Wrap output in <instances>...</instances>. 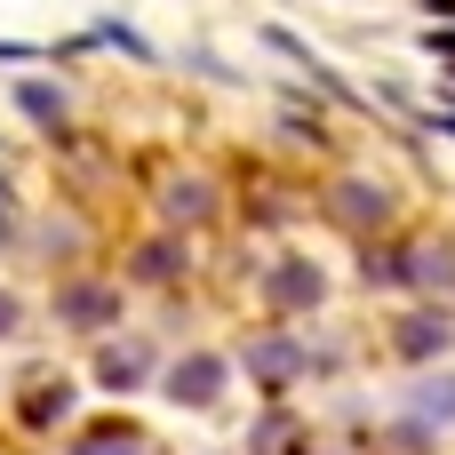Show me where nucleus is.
Returning <instances> with one entry per match:
<instances>
[{
	"instance_id": "39448f33",
	"label": "nucleus",
	"mask_w": 455,
	"mask_h": 455,
	"mask_svg": "<svg viewBox=\"0 0 455 455\" xmlns=\"http://www.w3.org/2000/svg\"><path fill=\"white\" fill-rule=\"evenodd\" d=\"M72 455H144V448H136L128 432H96V440H80Z\"/></svg>"
},
{
	"instance_id": "7ed1b4c3",
	"label": "nucleus",
	"mask_w": 455,
	"mask_h": 455,
	"mask_svg": "<svg viewBox=\"0 0 455 455\" xmlns=\"http://www.w3.org/2000/svg\"><path fill=\"white\" fill-rule=\"evenodd\" d=\"M304 296H320V272L288 264V272H280V304H304Z\"/></svg>"
},
{
	"instance_id": "f03ea898",
	"label": "nucleus",
	"mask_w": 455,
	"mask_h": 455,
	"mask_svg": "<svg viewBox=\"0 0 455 455\" xmlns=\"http://www.w3.org/2000/svg\"><path fill=\"white\" fill-rule=\"evenodd\" d=\"M24 112H32V120H64V96L40 88V80H24Z\"/></svg>"
},
{
	"instance_id": "0eeeda50",
	"label": "nucleus",
	"mask_w": 455,
	"mask_h": 455,
	"mask_svg": "<svg viewBox=\"0 0 455 455\" xmlns=\"http://www.w3.org/2000/svg\"><path fill=\"white\" fill-rule=\"evenodd\" d=\"M432 120H440V128H455V104H440V112H432Z\"/></svg>"
},
{
	"instance_id": "423d86ee",
	"label": "nucleus",
	"mask_w": 455,
	"mask_h": 455,
	"mask_svg": "<svg viewBox=\"0 0 455 455\" xmlns=\"http://www.w3.org/2000/svg\"><path fill=\"white\" fill-rule=\"evenodd\" d=\"M136 376H144L136 352H112V360H104V384H136Z\"/></svg>"
},
{
	"instance_id": "f257e3e1",
	"label": "nucleus",
	"mask_w": 455,
	"mask_h": 455,
	"mask_svg": "<svg viewBox=\"0 0 455 455\" xmlns=\"http://www.w3.org/2000/svg\"><path fill=\"white\" fill-rule=\"evenodd\" d=\"M168 392H176V400H192V408H208V400L224 392V360H184V368L168 376Z\"/></svg>"
},
{
	"instance_id": "20e7f679",
	"label": "nucleus",
	"mask_w": 455,
	"mask_h": 455,
	"mask_svg": "<svg viewBox=\"0 0 455 455\" xmlns=\"http://www.w3.org/2000/svg\"><path fill=\"white\" fill-rule=\"evenodd\" d=\"M64 312H72V320H104V312H112V296H104V288H72V296H64Z\"/></svg>"
},
{
	"instance_id": "6e6552de",
	"label": "nucleus",
	"mask_w": 455,
	"mask_h": 455,
	"mask_svg": "<svg viewBox=\"0 0 455 455\" xmlns=\"http://www.w3.org/2000/svg\"><path fill=\"white\" fill-rule=\"evenodd\" d=\"M8 320H16V304H8V296H0V328H8Z\"/></svg>"
}]
</instances>
